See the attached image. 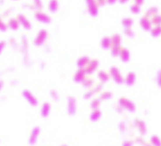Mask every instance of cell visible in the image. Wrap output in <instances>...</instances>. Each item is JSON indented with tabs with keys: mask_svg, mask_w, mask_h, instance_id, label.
<instances>
[{
	"mask_svg": "<svg viewBox=\"0 0 161 146\" xmlns=\"http://www.w3.org/2000/svg\"><path fill=\"white\" fill-rule=\"evenodd\" d=\"M76 111V101L73 97H69L68 99V112L70 115L75 114Z\"/></svg>",
	"mask_w": 161,
	"mask_h": 146,
	"instance_id": "6da1fadb",
	"label": "cell"
},
{
	"mask_svg": "<svg viewBox=\"0 0 161 146\" xmlns=\"http://www.w3.org/2000/svg\"><path fill=\"white\" fill-rule=\"evenodd\" d=\"M47 37V32L45 30H42L39 33V36L37 37V39L36 40L35 44H37V45H41L44 42V40H46Z\"/></svg>",
	"mask_w": 161,
	"mask_h": 146,
	"instance_id": "7a4b0ae2",
	"label": "cell"
},
{
	"mask_svg": "<svg viewBox=\"0 0 161 146\" xmlns=\"http://www.w3.org/2000/svg\"><path fill=\"white\" fill-rule=\"evenodd\" d=\"M23 96L28 99V101L32 105H33V106L37 105V100L36 99L35 97H33V95H32L29 92L24 91V92H23Z\"/></svg>",
	"mask_w": 161,
	"mask_h": 146,
	"instance_id": "3957f363",
	"label": "cell"
},
{
	"mask_svg": "<svg viewBox=\"0 0 161 146\" xmlns=\"http://www.w3.org/2000/svg\"><path fill=\"white\" fill-rule=\"evenodd\" d=\"M112 74L114 76L115 81H116L117 83H119V84H120V83H122L123 81V78H122V77H121V75L119 74V71H118V70L117 68H115V67L112 68Z\"/></svg>",
	"mask_w": 161,
	"mask_h": 146,
	"instance_id": "277c9868",
	"label": "cell"
},
{
	"mask_svg": "<svg viewBox=\"0 0 161 146\" xmlns=\"http://www.w3.org/2000/svg\"><path fill=\"white\" fill-rule=\"evenodd\" d=\"M39 133H40V129L39 127H36L35 129L33 130V133H32V136L30 137V139H29V143L33 145L35 144L37 141V137L39 135Z\"/></svg>",
	"mask_w": 161,
	"mask_h": 146,
	"instance_id": "5b68a950",
	"label": "cell"
},
{
	"mask_svg": "<svg viewBox=\"0 0 161 146\" xmlns=\"http://www.w3.org/2000/svg\"><path fill=\"white\" fill-rule=\"evenodd\" d=\"M50 112V105L48 104H44V105L42 108V115L44 116V118H47V115H49Z\"/></svg>",
	"mask_w": 161,
	"mask_h": 146,
	"instance_id": "8992f818",
	"label": "cell"
},
{
	"mask_svg": "<svg viewBox=\"0 0 161 146\" xmlns=\"http://www.w3.org/2000/svg\"><path fill=\"white\" fill-rule=\"evenodd\" d=\"M122 100H123V102H124V104H122L121 105H123V107H125V108H128L129 110L130 111H134V105L132 104V103H130V101H128L127 99H122Z\"/></svg>",
	"mask_w": 161,
	"mask_h": 146,
	"instance_id": "52a82bcc",
	"label": "cell"
},
{
	"mask_svg": "<svg viewBox=\"0 0 161 146\" xmlns=\"http://www.w3.org/2000/svg\"><path fill=\"white\" fill-rule=\"evenodd\" d=\"M135 81V75L133 73H130V74L128 75L127 77V79H126V83L128 84L129 86H132L133 84Z\"/></svg>",
	"mask_w": 161,
	"mask_h": 146,
	"instance_id": "ba28073f",
	"label": "cell"
},
{
	"mask_svg": "<svg viewBox=\"0 0 161 146\" xmlns=\"http://www.w3.org/2000/svg\"><path fill=\"white\" fill-rule=\"evenodd\" d=\"M9 25H10V27L12 29L16 30V29H17V28H18V22L15 19H11L10 21L9 22Z\"/></svg>",
	"mask_w": 161,
	"mask_h": 146,
	"instance_id": "9c48e42d",
	"label": "cell"
},
{
	"mask_svg": "<svg viewBox=\"0 0 161 146\" xmlns=\"http://www.w3.org/2000/svg\"><path fill=\"white\" fill-rule=\"evenodd\" d=\"M84 77H85V73L83 71H79L75 77V81L77 82H81L84 79Z\"/></svg>",
	"mask_w": 161,
	"mask_h": 146,
	"instance_id": "30bf717a",
	"label": "cell"
},
{
	"mask_svg": "<svg viewBox=\"0 0 161 146\" xmlns=\"http://www.w3.org/2000/svg\"><path fill=\"white\" fill-rule=\"evenodd\" d=\"M36 17H37V19L41 21V22H45V23H48V22H50L49 18H48L46 15H44V14H38Z\"/></svg>",
	"mask_w": 161,
	"mask_h": 146,
	"instance_id": "8fae6325",
	"label": "cell"
},
{
	"mask_svg": "<svg viewBox=\"0 0 161 146\" xmlns=\"http://www.w3.org/2000/svg\"><path fill=\"white\" fill-rule=\"evenodd\" d=\"M18 18H19L20 22H22V25H24V26H25V27L27 29H29V28H31V25H29V23H28L27 21L25 20V17H23L22 16H20Z\"/></svg>",
	"mask_w": 161,
	"mask_h": 146,
	"instance_id": "7c38bea8",
	"label": "cell"
},
{
	"mask_svg": "<svg viewBox=\"0 0 161 146\" xmlns=\"http://www.w3.org/2000/svg\"><path fill=\"white\" fill-rule=\"evenodd\" d=\"M122 58H123V62H127L130 58V55L127 50H123L122 52Z\"/></svg>",
	"mask_w": 161,
	"mask_h": 146,
	"instance_id": "4fadbf2b",
	"label": "cell"
},
{
	"mask_svg": "<svg viewBox=\"0 0 161 146\" xmlns=\"http://www.w3.org/2000/svg\"><path fill=\"white\" fill-rule=\"evenodd\" d=\"M100 112L99 111H96L93 112V114L91 116V119L93 121H96V120H98L100 119Z\"/></svg>",
	"mask_w": 161,
	"mask_h": 146,
	"instance_id": "5bb4252c",
	"label": "cell"
},
{
	"mask_svg": "<svg viewBox=\"0 0 161 146\" xmlns=\"http://www.w3.org/2000/svg\"><path fill=\"white\" fill-rule=\"evenodd\" d=\"M110 44H111V41H110V39L109 38H104L103 40V42H102V45H103V47L104 48H108L110 46Z\"/></svg>",
	"mask_w": 161,
	"mask_h": 146,
	"instance_id": "9a60e30c",
	"label": "cell"
},
{
	"mask_svg": "<svg viewBox=\"0 0 161 146\" xmlns=\"http://www.w3.org/2000/svg\"><path fill=\"white\" fill-rule=\"evenodd\" d=\"M97 64H98V63H97L96 61H93V63H91L90 66L88 67V71L92 72L93 70H94L96 68V66H97Z\"/></svg>",
	"mask_w": 161,
	"mask_h": 146,
	"instance_id": "2e32d148",
	"label": "cell"
},
{
	"mask_svg": "<svg viewBox=\"0 0 161 146\" xmlns=\"http://www.w3.org/2000/svg\"><path fill=\"white\" fill-rule=\"evenodd\" d=\"M88 60H89V58H86V57H85V58H82V59H80L79 62H78V66H79V67H83V66H85V64L86 63H88Z\"/></svg>",
	"mask_w": 161,
	"mask_h": 146,
	"instance_id": "e0dca14e",
	"label": "cell"
},
{
	"mask_svg": "<svg viewBox=\"0 0 161 146\" xmlns=\"http://www.w3.org/2000/svg\"><path fill=\"white\" fill-rule=\"evenodd\" d=\"M6 29H7V26H6V25L3 22V20L0 18V31H2V32H6Z\"/></svg>",
	"mask_w": 161,
	"mask_h": 146,
	"instance_id": "ac0fdd59",
	"label": "cell"
},
{
	"mask_svg": "<svg viewBox=\"0 0 161 146\" xmlns=\"http://www.w3.org/2000/svg\"><path fill=\"white\" fill-rule=\"evenodd\" d=\"M6 45V43L4 40L0 42V55H1V53L3 52V51L4 50V48H5Z\"/></svg>",
	"mask_w": 161,
	"mask_h": 146,
	"instance_id": "d6986e66",
	"label": "cell"
},
{
	"mask_svg": "<svg viewBox=\"0 0 161 146\" xmlns=\"http://www.w3.org/2000/svg\"><path fill=\"white\" fill-rule=\"evenodd\" d=\"M141 25L143 26V28H145V29H148V28H149V23L147 21H142L141 22Z\"/></svg>",
	"mask_w": 161,
	"mask_h": 146,
	"instance_id": "ffe728a7",
	"label": "cell"
},
{
	"mask_svg": "<svg viewBox=\"0 0 161 146\" xmlns=\"http://www.w3.org/2000/svg\"><path fill=\"white\" fill-rule=\"evenodd\" d=\"M100 77H101V79L103 81H107V79H108V77H107V75L105 74H104L103 72H101V74H100Z\"/></svg>",
	"mask_w": 161,
	"mask_h": 146,
	"instance_id": "44dd1931",
	"label": "cell"
},
{
	"mask_svg": "<svg viewBox=\"0 0 161 146\" xmlns=\"http://www.w3.org/2000/svg\"><path fill=\"white\" fill-rule=\"evenodd\" d=\"M3 81H0V90L3 88Z\"/></svg>",
	"mask_w": 161,
	"mask_h": 146,
	"instance_id": "7402d4cb",
	"label": "cell"
}]
</instances>
